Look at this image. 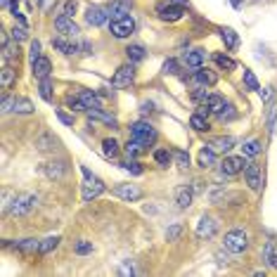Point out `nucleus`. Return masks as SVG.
Instances as JSON below:
<instances>
[{"instance_id":"nucleus-40","label":"nucleus","mask_w":277,"mask_h":277,"mask_svg":"<svg viewBox=\"0 0 277 277\" xmlns=\"http://www.w3.org/2000/svg\"><path fill=\"white\" fill-rule=\"evenodd\" d=\"M41 97L45 100V102H52V83H50V78H43L41 81Z\"/></svg>"},{"instance_id":"nucleus-41","label":"nucleus","mask_w":277,"mask_h":277,"mask_svg":"<svg viewBox=\"0 0 277 277\" xmlns=\"http://www.w3.org/2000/svg\"><path fill=\"white\" fill-rule=\"evenodd\" d=\"M244 86L249 88V90H261L259 78H256V76H253V71H249V69H244Z\"/></svg>"},{"instance_id":"nucleus-57","label":"nucleus","mask_w":277,"mask_h":277,"mask_svg":"<svg viewBox=\"0 0 277 277\" xmlns=\"http://www.w3.org/2000/svg\"><path fill=\"white\" fill-rule=\"evenodd\" d=\"M168 3H173V5H180V7H187V0H168Z\"/></svg>"},{"instance_id":"nucleus-12","label":"nucleus","mask_w":277,"mask_h":277,"mask_svg":"<svg viewBox=\"0 0 277 277\" xmlns=\"http://www.w3.org/2000/svg\"><path fill=\"white\" fill-rule=\"evenodd\" d=\"M55 29L60 31L62 36H67V38H76V36H78V26L71 22V17H64V14H60V17L55 19Z\"/></svg>"},{"instance_id":"nucleus-9","label":"nucleus","mask_w":277,"mask_h":277,"mask_svg":"<svg viewBox=\"0 0 277 277\" xmlns=\"http://www.w3.org/2000/svg\"><path fill=\"white\" fill-rule=\"evenodd\" d=\"M114 194H116L118 199H126V202H135V199L142 197V190L137 187V185H130V183H121L114 187Z\"/></svg>"},{"instance_id":"nucleus-25","label":"nucleus","mask_w":277,"mask_h":277,"mask_svg":"<svg viewBox=\"0 0 277 277\" xmlns=\"http://www.w3.org/2000/svg\"><path fill=\"white\" fill-rule=\"evenodd\" d=\"M221 38H223V43L228 45L230 50H234L237 45H240V36H237L232 29H228V26H223V29H221Z\"/></svg>"},{"instance_id":"nucleus-31","label":"nucleus","mask_w":277,"mask_h":277,"mask_svg":"<svg viewBox=\"0 0 277 277\" xmlns=\"http://www.w3.org/2000/svg\"><path fill=\"white\" fill-rule=\"evenodd\" d=\"M204 105L211 109V114H218V111L225 107V100H223L221 95H209V97L204 100Z\"/></svg>"},{"instance_id":"nucleus-16","label":"nucleus","mask_w":277,"mask_h":277,"mask_svg":"<svg viewBox=\"0 0 277 277\" xmlns=\"http://www.w3.org/2000/svg\"><path fill=\"white\" fill-rule=\"evenodd\" d=\"M206 147H211L215 154H228L230 149L234 147V137H230V135L228 137H225V135H223V137H213V140L206 142Z\"/></svg>"},{"instance_id":"nucleus-35","label":"nucleus","mask_w":277,"mask_h":277,"mask_svg":"<svg viewBox=\"0 0 277 277\" xmlns=\"http://www.w3.org/2000/svg\"><path fill=\"white\" fill-rule=\"evenodd\" d=\"M126 55H128V60H130V62H140L142 57H145V48H142L140 43L128 45V48H126Z\"/></svg>"},{"instance_id":"nucleus-24","label":"nucleus","mask_w":277,"mask_h":277,"mask_svg":"<svg viewBox=\"0 0 277 277\" xmlns=\"http://www.w3.org/2000/svg\"><path fill=\"white\" fill-rule=\"evenodd\" d=\"M36 147L41 149V152H50V149H57V137L50 135V133H45V135L36 137Z\"/></svg>"},{"instance_id":"nucleus-58","label":"nucleus","mask_w":277,"mask_h":277,"mask_svg":"<svg viewBox=\"0 0 277 277\" xmlns=\"http://www.w3.org/2000/svg\"><path fill=\"white\" fill-rule=\"evenodd\" d=\"M230 3H232L234 7H242V0H230Z\"/></svg>"},{"instance_id":"nucleus-10","label":"nucleus","mask_w":277,"mask_h":277,"mask_svg":"<svg viewBox=\"0 0 277 277\" xmlns=\"http://www.w3.org/2000/svg\"><path fill=\"white\" fill-rule=\"evenodd\" d=\"M156 14H159V19H164V22H178V19L185 14V7L168 3V5H159V7H156Z\"/></svg>"},{"instance_id":"nucleus-15","label":"nucleus","mask_w":277,"mask_h":277,"mask_svg":"<svg viewBox=\"0 0 277 277\" xmlns=\"http://www.w3.org/2000/svg\"><path fill=\"white\" fill-rule=\"evenodd\" d=\"M107 12H109V19H123L130 14V0H114L109 7H107Z\"/></svg>"},{"instance_id":"nucleus-19","label":"nucleus","mask_w":277,"mask_h":277,"mask_svg":"<svg viewBox=\"0 0 277 277\" xmlns=\"http://www.w3.org/2000/svg\"><path fill=\"white\" fill-rule=\"evenodd\" d=\"M192 199H194V192H192V187H187V185L178 187V192H175V204H178L180 209H190Z\"/></svg>"},{"instance_id":"nucleus-21","label":"nucleus","mask_w":277,"mask_h":277,"mask_svg":"<svg viewBox=\"0 0 277 277\" xmlns=\"http://www.w3.org/2000/svg\"><path fill=\"white\" fill-rule=\"evenodd\" d=\"M263 261L268 268H272V270H277V244L275 242H265L263 246Z\"/></svg>"},{"instance_id":"nucleus-44","label":"nucleus","mask_w":277,"mask_h":277,"mask_svg":"<svg viewBox=\"0 0 277 277\" xmlns=\"http://www.w3.org/2000/svg\"><path fill=\"white\" fill-rule=\"evenodd\" d=\"M234 116H237V114H234V109L230 105H225L221 111H218V118H221V121H232Z\"/></svg>"},{"instance_id":"nucleus-14","label":"nucleus","mask_w":277,"mask_h":277,"mask_svg":"<svg viewBox=\"0 0 277 277\" xmlns=\"http://www.w3.org/2000/svg\"><path fill=\"white\" fill-rule=\"evenodd\" d=\"M107 19H109V12H107L105 7H97V5L88 7L86 22H88L90 26H102V24H107Z\"/></svg>"},{"instance_id":"nucleus-2","label":"nucleus","mask_w":277,"mask_h":277,"mask_svg":"<svg viewBox=\"0 0 277 277\" xmlns=\"http://www.w3.org/2000/svg\"><path fill=\"white\" fill-rule=\"evenodd\" d=\"M246 246H249V234L244 230H230L225 234V249L232 253H242L246 251Z\"/></svg>"},{"instance_id":"nucleus-56","label":"nucleus","mask_w":277,"mask_h":277,"mask_svg":"<svg viewBox=\"0 0 277 277\" xmlns=\"http://www.w3.org/2000/svg\"><path fill=\"white\" fill-rule=\"evenodd\" d=\"M140 109L145 111V114H147V111H154V102H142Z\"/></svg>"},{"instance_id":"nucleus-18","label":"nucleus","mask_w":277,"mask_h":277,"mask_svg":"<svg viewBox=\"0 0 277 277\" xmlns=\"http://www.w3.org/2000/svg\"><path fill=\"white\" fill-rule=\"evenodd\" d=\"M194 81H197L199 86H215V83H218V76H215L211 69L199 67V69H194Z\"/></svg>"},{"instance_id":"nucleus-8","label":"nucleus","mask_w":277,"mask_h":277,"mask_svg":"<svg viewBox=\"0 0 277 277\" xmlns=\"http://www.w3.org/2000/svg\"><path fill=\"white\" fill-rule=\"evenodd\" d=\"M244 178H246V185L251 187L253 192H259L263 187V171H261L259 164H249L244 168Z\"/></svg>"},{"instance_id":"nucleus-4","label":"nucleus","mask_w":277,"mask_h":277,"mask_svg":"<svg viewBox=\"0 0 277 277\" xmlns=\"http://www.w3.org/2000/svg\"><path fill=\"white\" fill-rule=\"evenodd\" d=\"M38 204V197L36 194H31V192H24V194H17L12 202V206H10V211H12L14 215H24L29 213L33 206Z\"/></svg>"},{"instance_id":"nucleus-46","label":"nucleus","mask_w":277,"mask_h":277,"mask_svg":"<svg viewBox=\"0 0 277 277\" xmlns=\"http://www.w3.org/2000/svg\"><path fill=\"white\" fill-rule=\"evenodd\" d=\"M67 107H69V109H74V111L86 109V107H83V102H81V97H74V95H69V97H67Z\"/></svg>"},{"instance_id":"nucleus-5","label":"nucleus","mask_w":277,"mask_h":277,"mask_svg":"<svg viewBox=\"0 0 277 277\" xmlns=\"http://www.w3.org/2000/svg\"><path fill=\"white\" fill-rule=\"evenodd\" d=\"M246 166H249V164H246L244 154H242V156H225L221 164V173L223 175H237V173H242Z\"/></svg>"},{"instance_id":"nucleus-28","label":"nucleus","mask_w":277,"mask_h":277,"mask_svg":"<svg viewBox=\"0 0 277 277\" xmlns=\"http://www.w3.org/2000/svg\"><path fill=\"white\" fill-rule=\"evenodd\" d=\"M52 45H55L60 52H64V55H76V52H78V45H76V43H67L64 38H52Z\"/></svg>"},{"instance_id":"nucleus-39","label":"nucleus","mask_w":277,"mask_h":277,"mask_svg":"<svg viewBox=\"0 0 277 277\" xmlns=\"http://www.w3.org/2000/svg\"><path fill=\"white\" fill-rule=\"evenodd\" d=\"M215 62H218V67L228 69V71H234V69H237V62L228 55H215Z\"/></svg>"},{"instance_id":"nucleus-30","label":"nucleus","mask_w":277,"mask_h":277,"mask_svg":"<svg viewBox=\"0 0 277 277\" xmlns=\"http://www.w3.org/2000/svg\"><path fill=\"white\" fill-rule=\"evenodd\" d=\"M12 111L14 114H31V111H33V105H31V100H26V97H14Z\"/></svg>"},{"instance_id":"nucleus-60","label":"nucleus","mask_w":277,"mask_h":277,"mask_svg":"<svg viewBox=\"0 0 277 277\" xmlns=\"http://www.w3.org/2000/svg\"><path fill=\"white\" fill-rule=\"evenodd\" d=\"M38 3H43V0H38Z\"/></svg>"},{"instance_id":"nucleus-6","label":"nucleus","mask_w":277,"mask_h":277,"mask_svg":"<svg viewBox=\"0 0 277 277\" xmlns=\"http://www.w3.org/2000/svg\"><path fill=\"white\" fill-rule=\"evenodd\" d=\"M133 81H135V69H133V64H123V67H118L114 78H111V86L114 88H128Z\"/></svg>"},{"instance_id":"nucleus-48","label":"nucleus","mask_w":277,"mask_h":277,"mask_svg":"<svg viewBox=\"0 0 277 277\" xmlns=\"http://www.w3.org/2000/svg\"><path fill=\"white\" fill-rule=\"evenodd\" d=\"M180 232H183V225H173V228L166 230V240L168 242H175L180 237Z\"/></svg>"},{"instance_id":"nucleus-13","label":"nucleus","mask_w":277,"mask_h":277,"mask_svg":"<svg viewBox=\"0 0 277 277\" xmlns=\"http://www.w3.org/2000/svg\"><path fill=\"white\" fill-rule=\"evenodd\" d=\"M67 171H69L67 161H50V164L43 166V173L50 180H62L64 175H67Z\"/></svg>"},{"instance_id":"nucleus-17","label":"nucleus","mask_w":277,"mask_h":277,"mask_svg":"<svg viewBox=\"0 0 277 277\" xmlns=\"http://www.w3.org/2000/svg\"><path fill=\"white\" fill-rule=\"evenodd\" d=\"M31 69H33V76H36L38 81L43 78H50V71H52V64H50L48 57H38L33 64H31Z\"/></svg>"},{"instance_id":"nucleus-51","label":"nucleus","mask_w":277,"mask_h":277,"mask_svg":"<svg viewBox=\"0 0 277 277\" xmlns=\"http://www.w3.org/2000/svg\"><path fill=\"white\" fill-rule=\"evenodd\" d=\"M164 74H178V62L168 60L166 64H164Z\"/></svg>"},{"instance_id":"nucleus-11","label":"nucleus","mask_w":277,"mask_h":277,"mask_svg":"<svg viewBox=\"0 0 277 277\" xmlns=\"http://www.w3.org/2000/svg\"><path fill=\"white\" fill-rule=\"evenodd\" d=\"M215 230H218V223H215V218H211V215H202L197 223V237H202V240H209V237H213Z\"/></svg>"},{"instance_id":"nucleus-26","label":"nucleus","mask_w":277,"mask_h":277,"mask_svg":"<svg viewBox=\"0 0 277 277\" xmlns=\"http://www.w3.org/2000/svg\"><path fill=\"white\" fill-rule=\"evenodd\" d=\"M213 164H215V152L204 145V149L199 152V166H202V168H211Z\"/></svg>"},{"instance_id":"nucleus-3","label":"nucleus","mask_w":277,"mask_h":277,"mask_svg":"<svg viewBox=\"0 0 277 277\" xmlns=\"http://www.w3.org/2000/svg\"><path fill=\"white\" fill-rule=\"evenodd\" d=\"M130 135H133V140L142 142V145H152V142L156 140V130H154L149 123L137 121L130 126Z\"/></svg>"},{"instance_id":"nucleus-45","label":"nucleus","mask_w":277,"mask_h":277,"mask_svg":"<svg viewBox=\"0 0 277 277\" xmlns=\"http://www.w3.org/2000/svg\"><path fill=\"white\" fill-rule=\"evenodd\" d=\"M173 159L178 161V166H183V168H187V166H190V154H187V152H183V149H180V152H175V154H173Z\"/></svg>"},{"instance_id":"nucleus-42","label":"nucleus","mask_w":277,"mask_h":277,"mask_svg":"<svg viewBox=\"0 0 277 277\" xmlns=\"http://www.w3.org/2000/svg\"><path fill=\"white\" fill-rule=\"evenodd\" d=\"M74 12H76V0H64L60 14H64V17H74Z\"/></svg>"},{"instance_id":"nucleus-29","label":"nucleus","mask_w":277,"mask_h":277,"mask_svg":"<svg viewBox=\"0 0 277 277\" xmlns=\"http://www.w3.org/2000/svg\"><path fill=\"white\" fill-rule=\"evenodd\" d=\"M102 152H105L107 159H116L121 149H118V142L114 140V137H107V140L102 142Z\"/></svg>"},{"instance_id":"nucleus-36","label":"nucleus","mask_w":277,"mask_h":277,"mask_svg":"<svg viewBox=\"0 0 277 277\" xmlns=\"http://www.w3.org/2000/svg\"><path fill=\"white\" fill-rule=\"evenodd\" d=\"M190 126H192L194 130H199V133H204V130H209V121H206V116H202V114H192Z\"/></svg>"},{"instance_id":"nucleus-22","label":"nucleus","mask_w":277,"mask_h":277,"mask_svg":"<svg viewBox=\"0 0 277 277\" xmlns=\"http://www.w3.org/2000/svg\"><path fill=\"white\" fill-rule=\"evenodd\" d=\"M78 97H81V102H83V107H86V111H88V109H100V95H97V92L81 90Z\"/></svg>"},{"instance_id":"nucleus-53","label":"nucleus","mask_w":277,"mask_h":277,"mask_svg":"<svg viewBox=\"0 0 277 277\" xmlns=\"http://www.w3.org/2000/svg\"><path fill=\"white\" fill-rule=\"evenodd\" d=\"M57 118H60L62 123H67V126H71V123H74V116H69V114H64V111H57Z\"/></svg>"},{"instance_id":"nucleus-38","label":"nucleus","mask_w":277,"mask_h":277,"mask_svg":"<svg viewBox=\"0 0 277 277\" xmlns=\"http://www.w3.org/2000/svg\"><path fill=\"white\" fill-rule=\"evenodd\" d=\"M171 159H173V154L168 152V149H156V152H154V161H156L159 166H168Z\"/></svg>"},{"instance_id":"nucleus-59","label":"nucleus","mask_w":277,"mask_h":277,"mask_svg":"<svg viewBox=\"0 0 277 277\" xmlns=\"http://www.w3.org/2000/svg\"><path fill=\"white\" fill-rule=\"evenodd\" d=\"M270 128H275V130H277V118H275V121H272V126H270Z\"/></svg>"},{"instance_id":"nucleus-7","label":"nucleus","mask_w":277,"mask_h":277,"mask_svg":"<svg viewBox=\"0 0 277 277\" xmlns=\"http://www.w3.org/2000/svg\"><path fill=\"white\" fill-rule=\"evenodd\" d=\"M111 33L116 38H128L133 31H135V19L133 17H123V19H114L111 22Z\"/></svg>"},{"instance_id":"nucleus-50","label":"nucleus","mask_w":277,"mask_h":277,"mask_svg":"<svg viewBox=\"0 0 277 277\" xmlns=\"http://www.w3.org/2000/svg\"><path fill=\"white\" fill-rule=\"evenodd\" d=\"M38 57H43V55H41V43H38V41H33V43H31V64H33Z\"/></svg>"},{"instance_id":"nucleus-49","label":"nucleus","mask_w":277,"mask_h":277,"mask_svg":"<svg viewBox=\"0 0 277 277\" xmlns=\"http://www.w3.org/2000/svg\"><path fill=\"white\" fill-rule=\"evenodd\" d=\"M90 251H92L90 242H78V244H76V253H78V256H86V253H90Z\"/></svg>"},{"instance_id":"nucleus-1","label":"nucleus","mask_w":277,"mask_h":277,"mask_svg":"<svg viewBox=\"0 0 277 277\" xmlns=\"http://www.w3.org/2000/svg\"><path fill=\"white\" fill-rule=\"evenodd\" d=\"M83 171V202H92V199H97L102 192H105V183L97 178V175H92L88 168H81Z\"/></svg>"},{"instance_id":"nucleus-55","label":"nucleus","mask_w":277,"mask_h":277,"mask_svg":"<svg viewBox=\"0 0 277 277\" xmlns=\"http://www.w3.org/2000/svg\"><path fill=\"white\" fill-rule=\"evenodd\" d=\"M261 100H263V102H268V100L272 97V88H261Z\"/></svg>"},{"instance_id":"nucleus-33","label":"nucleus","mask_w":277,"mask_h":277,"mask_svg":"<svg viewBox=\"0 0 277 277\" xmlns=\"http://www.w3.org/2000/svg\"><path fill=\"white\" fill-rule=\"evenodd\" d=\"M123 152H126L130 159H133V156H140V154L145 152V145H142V142H137V140H128V142H126V147H123Z\"/></svg>"},{"instance_id":"nucleus-20","label":"nucleus","mask_w":277,"mask_h":277,"mask_svg":"<svg viewBox=\"0 0 277 277\" xmlns=\"http://www.w3.org/2000/svg\"><path fill=\"white\" fill-rule=\"evenodd\" d=\"M204 62H206V52L204 50H190V52H185V64L192 69H199L204 67Z\"/></svg>"},{"instance_id":"nucleus-27","label":"nucleus","mask_w":277,"mask_h":277,"mask_svg":"<svg viewBox=\"0 0 277 277\" xmlns=\"http://www.w3.org/2000/svg\"><path fill=\"white\" fill-rule=\"evenodd\" d=\"M14 249H17V251H24V253H36V251H41V242L38 240H22L14 244Z\"/></svg>"},{"instance_id":"nucleus-43","label":"nucleus","mask_w":277,"mask_h":277,"mask_svg":"<svg viewBox=\"0 0 277 277\" xmlns=\"http://www.w3.org/2000/svg\"><path fill=\"white\" fill-rule=\"evenodd\" d=\"M12 38H14V43H22V41H26L29 38V33H26V26H14L12 29Z\"/></svg>"},{"instance_id":"nucleus-23","label":"nucleus","mask_w":277,"mask_h":277,"mask_svg":"<svg viewBox=\"0 0 277 277\" xmlns=\"http://www.w3.org/2000/svg\"><path fill=\"white\" fill-rule=\"evenodd\" d=\"M88 118H90V121H102V123H107V126H111V128H116L118 126L116 118L105 114L102 109H88Z\"/></svg>"},{"instance_id":"nucleus-32","label":"nucleus","mask_w":277,"mask_h":277,"mask_svg":"<svg viewBox=\"0 0 277 277\" xmlns=\"http://www.w3.org/2000/svg\"><path fill=\"white\" fill-rule=\"evenodd\" d=\"M242 152H244V156H259L261 154V142L256 140V137H251V140H246L244 142V147H242Z\"/></svg>"},{"instance_id":"nucleus-34","label":"nucleus","mask_w":277,"mask_h":277,"mask_svg":"<svg viewBox=\"0 0 277 277\" xmlns=\"http://www.w3.org/2000/svg\"><path fill=\"white\" fill-rule=\"evenodd\" d=\"M12 81H14V69L10 67V64H3V74H0V86L5 88H10L12 86Z\"/></svg>"},{"instance_id":"nucleus-37","label":"nucleus","mask_w":277,"mask_h":277,"mask_svg":"<svg viewBox=\"0 0 277 277\" xmlns=\"http://www.w3.org/2000/svg\"><path fill=\"white\" fill-rule=\"evenodd\" d=\"M60 237H57V234H55V237H45V240L43 242H41V251H38V253H48V251H52V249H57V246H60Z\"/></svg>"},{"instance_id":"nucleus-52","label":"nucleus","mask_w":277,"mask_h":277,"mask_svg":"<svg viewBox=\"0 0 277 277\" xmlns=\"http://www.w3.org/2000/svg\"><path fill=\"white\" fill-rule=\"evenodd\" d=\"M121 275H135V265L130 263V261H126V263L121 265Z\"/></svg>"},{"instance_id":"nucleus-47","label":"nucleus","mask_w":277,"mask_h":277,"mask_svg":"<svg viewBox=\"0 0 277 277\" xmlns=\"http://www.w3.org/2000/svg\"><path fill=\"white\" fill-rule=\"evenodd\" d=\"M121 166L126 168V171L135 173V175H140V173H142V166H140V164H137V161H133V159H130V161H123Z\"/></svg>"},{"instance_id":"nucleus-54","label":"nucleus","mask_w":277,"mask_h":277,"mask_svg":"<svg viewBox=\"0 0 277 277\" xmlns=\"http://www.w3.org/2000/svg\"><path fill=\"white\" fill-rule=\"evenodd\" d=\"M12 105H14V100L5 95V97H3V111H5V114H7V111H12Z\"/></svg>"}]
</instances>
